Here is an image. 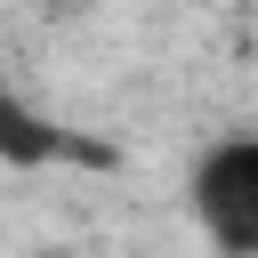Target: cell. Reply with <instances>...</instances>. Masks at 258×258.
<instances>
[{"label": "cell", "mask_w": 258, "mask_h": 258, "mask_svg": "<svg viewBox=\"0 0 258 258\" xmlns=\"http://www.w3.org/2000/svg\"><path fill=\"white\" fill-rule=\"evenodd\" d=\"M185 218L218 258H258V129H226L185 161Z\"/></svg>", "instance_id": "6da1fadb"}, {"label": "cell", "mask_w": 258, "mask_h": 258, "mask_svg": "<svg viewBox=\"0 0 258 258\" xmlns=\"http://www.w3.org/2000/svg\"><path fill=\"white\" fill-rule=\"evenodd\" d=\"M81 145L56 129V121H40L24 97H16V81L0 73V161H16V169H40V161H73Z\"/></svg>", "instance_id": "7a4b0ae2"}]
</instances>
